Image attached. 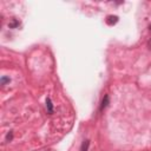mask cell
I'll return each instance as SVG.
<instances>
[{
    "label": "cell",
    "instance_id": "obj_3",
    "mask_svg": "<svg viewBox=\"0 0 151 151\" xmlns=\"http://www.w3.org/2000/svg\"><path fill=\"white\" fill-rule=\"evenodd\" d=\"M87 146H88V140H84L83 146H81V151H86L87 150Z\"/></svg>",
    "mask_w": 151,
    "mask_h": 151
},
{
    "label": "cell",
    "instance_id": "obj_2",
    "mask_svg": "<svg viewBox=\"0 0 151 151\" xmlns=\"http://www.w3.org/2000/svg\"><path fill=\"white\" fill-rule=\"evenodd\" d=\"M46 106H47L48 112H50V113H52V112H53V105H52V101H51V99H50V98H47V99H46Z\"/></svg>",
    "mask_w": 151,
    "mask_h": 151
},
{
    "label": "cell",
    "instance_id": "obj_4",
    "mask_svg": "<svg viewBox=\"0 0 151 151\" xmlns=\"http://www.w3.org/2000/svg\"><path fill=\"white\" fill-rule=\"evenodd\" d=\"M0 83H1V85H5L6 83H9V78H7V77H2L1 80H0Z\"/></svg>",
    "mask_w": 151,
    "mask_h": 151
},
{
    "label": "cell",
    "instance_id": "obj_1",
    "mask_svg": "<svg viewBox=\"0 0 151 151\" xmlns=\"http://www.w3.org/2000/svg\"><path fill=\"white\" fill-rule=\"evenodd\" d=\"M107 104H109V96L107 94H105L104 96V98H103V100H101V105H100V110L103 111L106 106H107Z\"/></svg>",
    "mask_w": 151,
    "mask_h": 151
},
{
    "label": "cell",
    "instance_id": "obj_6",
    "mask_svg": "<svg viewBox=\"0 0 151 151\" xmlns=\"http://www.w3.org/2000/svg\"><path fill=\"white\" fill-rule=\"evenodd\" d=\"M147 46H149V48H150V50H151V40H150V41H149V44H147Z\"/></svg>",
    "mask_w": 151,
    "mask_h": 151
},
{
    "label": "cell",
    "instance_id": "obj_5",
    "mask_svg": "<svg viewBox=\"0 0 151 151\" xmlns=\"http://www.w3.org/2000/svg\"><path fill=\"white\" fill-rule=\"evenodd\" d=\"M12 138H13V132L12 131H9V133L7 134V137H6V142H11L12 140Z\"/></svg>",
    "mask_w": 151,
    "mask_h": 151
}]
</instances>
